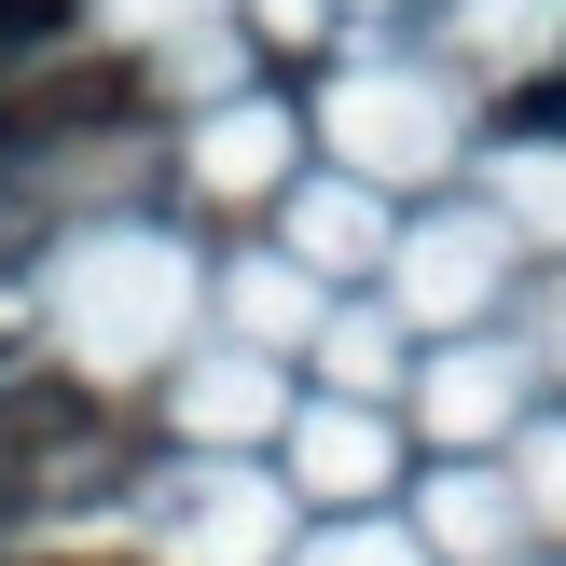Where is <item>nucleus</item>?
Instances as JSON below:
<instances>
[{"mask_svg": "<svg viewBox=\"0 0 566 566\" xmlns=\"http://www.w3.org/2000/svg\"><path fill=\"white\" fill-rule=\"evenodd\" d=\"M55 28H70V0H0V55H42Z\"/></svg>", "mask_w": 566, "mask_h": 566, "instance_id": "obj_1", "label": "nucleus"}]
</instances>
